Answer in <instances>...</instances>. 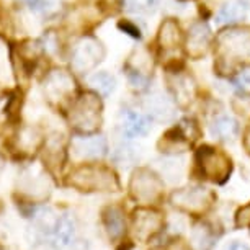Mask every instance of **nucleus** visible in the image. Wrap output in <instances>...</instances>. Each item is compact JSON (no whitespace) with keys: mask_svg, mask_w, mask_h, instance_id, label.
<instances>
[{"mask_svg":"<svg viewBox=\"0 0 250 250\" xmlns=\"http://www.w3.org/2000/svg\"><path fill=\"white\" fill-rule=\"evenodd\" d=\"M250 65V28H230L216 40V69L232 74Z\"/></svg>","mask_w":250,"mask_h":250,"instance_id":"nucleus-1","label":"nucleus"},{"mask_svg":"<svg viewBox=\"0 0 250 250\" xmlns=\"http://www.w3.org/2000/svg\"><path fill=\"white\" fill-rule=\"evenodd\" d=\"M67 185L79 191H118L120 182L115 172L105 165L83 164L69 175Z\"/></svg>","mask_w":250,"mask_h":250,"instance_id":"nucleus-2","label":"nucleus"},{"mask_svg":"<svg viewBox=\"0 0 250 250\" xmlns=\"http://www.w3.org/2000/svg\"><path fill=\"white\" fill-rule=\"evenodd\" d=\"M69 121L74 129L83 134H92L100 128L102 102L93 93H83L72 103L69 111Z\"/></svg>","mask_w":250,"mask_h":250,"instance_id":"nucleus-3","label":"nucleus"},{"mask_svg":"<svg viewBox=\"0 0 250 250\" xmlns=\"http://www.w3.org/2000/svg\"><path fill=\"white\" fill-rule=\"evenodd\" d=\"M198 170L206 180L214 183H224L232 172V162L229 155L218 147L203 146L196 152Z\"/></svg>","mask_w":250,"mask_h":250,"instance_id":"nucleus-4","label":"nucleus"},{"mask_svg":"<svg viewBox=\"0 0 250 250\" xmlns=\"http://www.w3.org/2000/svg\"><path fill=\"white\" fill-rule=\"evenodd\" d=\"M170 201L183 213L190 216H203L213 206L214 193L205 187H187L173 191Z\"/></svg>","mask_w":250,"mask_h":250,"instance_id":"nucleus-5","label":"nucleus"},{"mask_svg":"<svg viewBox=\"0 0 250 250\" xmlns=\"http://www.w3.org/2000/svg\"><path fill=\"white\" fill-rule=\"evenodd\" d=\"M129 195L141 205H157L164 198V183L149 168H138L131 177Z\"/></svg>","mask_w":250,"mask_h":250,"instance_id":"nucleus-6","label":"nucleus"},{"mask_svg":"<svg viewBox=\"0 0 250 250\" xmlns=\"http://www.w3.org/2000/svg\"><path fill=\"white\" fill-rule=\"evenodd\" d=\"M165 226V218L162 213L152 208L143 206L134 209L133 216H131V235L136 242L146 244L155 235L162 232Z\"/></svg>","mask_w":250,"mask_h":250,"instance_id":"nucleus-7","label":"nucleus"},{"mask_svg":"<svg viewBox=\"0 0 250 250\" xmlns=\"http://www.w3.org/2000/svg\"><path fill=\"white\" fill-rule=\"evenodd\" d=\"M105 58V48L98 40L92 36H85L74 46L70 65L77 74H87L95 69L98 62Z\"/></svg>","mask_w":250,"mask_h":250,"instance_id":"nucleus-8","label":"nucleus"},{"mask_svg":"<svg viewBox=\"0 0 250 250\" xmlns=\"http://www.w3.org/2000/svg\"><path fill=\"white\" fill-rule=\"evenodd\" d=\"M18 191L30 200H44L51 193V182L40 165H28L18 175Z\"/></svg>","mask_w":250,"mask_h":250,"instance_id":"nucleus-9","label":"nucleus"},{"mask_svg":"<svg viewBox=\"0 0 250 250\" xmlns=\"http://www.w3.org/2000/svg\"><path fill=\"white\" fill-rule=\"evenodd\" d=\"M198 136H200V129H198L196 123L183 120L180 121V125L162 136L159 147L162 149V152H183L195 143Z\"/></svg>","mask_w":250,"mask_h":250,"instance_id":"nucleus-10","label":"nucleus"},{"mask_svg":"<svg viewBox=\"0 0 250 250\" xmlns=\"http://www.w3.org/2000/svg\"><path fill=\"white\" fill-rule=\"evenodd\" d=\"M75 90V80L67 70L53 69L46 75L43 83V92L46 98L53 103H61L72 95Z\"/></svg>","mask_w":250,"mask_h":250,"instance_id":"nucleus-11","label":"nucleus"},{"mask_svg":"<svg viewBox=\"0 0 250 250\" xmlns=\"http://www.w3.org/2000/svg\"><path fill=\"white\" fill-rule=\"evenodd\" d=\"M72 155L79 160H95L106 154L108 144L103 136H79L70 144Z\"/></svg>","mask_w":250,"mask_h":250,"instance_id":"nucleus-12","label":"nucleus"},{"mask_svg":"<svg viewBox=\"0 0 250 250\" xmlns=\"http://www.w3.org/2000/svg\"><path fill=\"white\" fill-rule=\"evenodd\" d=\"M126 70H128L129 80L134 87H144L149 80V72L152 70L150 56L144 49L134 51L126 62Z\"/></svg>","mask_w":250,"mask_h":250,"instance_id":"nucleus-13","label":"nucleus"},{"mask_svg":"<svg viewBox=\"0 0 250 250\" xmlns=\"http://www.w3.org/2000/svg\"><path fill=\"white\" fill-rule=\"evenodd\" d=\"M211 43V30L206 23H195L190 31H188L187 38V53L195 59L203 58L208 53Z\"/></svg>","mask_w":250,"mask_h":250,"instance_id":"nucleus-14","label":"nucleus"},{"mask_svg":"<svg viewBox=\"0 0 250 250\" xmlns=\"http://www.w3.org/2000/svg\"><path fill=\"white\" fill-rule=\"evenodd\" d=\"M120 123H121L123 134L128 136V138H139V136L147 134L150 129L149 118L139 111L129 110V108L121 111Z\"/></svg>","mask_w":250,"mask_h":250,"instance_id":"nucleus-15","label":"nucleus"},{"mask_svg":"<svg viewBox=\"0 0 250 250\" xmlns=\"http://www.w3.org/2000/svg\"><path fill=\"white\" fill-rule=\"evenodd\" d=\"M103 226H105L108 235L113 240L121 239L126 232V219H125V211L121 206L111 205L106 206L102 213Z\"/></svg>","mask_w":250,"mask_h":250,"instance_id":"nucleus-16","label":"nucleus"},{"mask_svg":"<svg viewBox=\"0 0 250 250\" xmlns=\"http://www.w3.org/2000/svg\"><path fill=\"white\" fill-rule=\"evenodd\" d=\"M168 83H170L173 97L178 105L187 106L188 103H191L193 97H195V83H193L191 77L180 72H173L168 75Z\"/></svg>","mask_w":250,"mask_h":250,"instance_id":"nucleus-17","label":"nucleus"},{"mask_svg":"<svg viewBox=\"0 0 250 250\" xmlns=\"http://www.w3.org/2000/svg\"><path fill=\"white\" fill-rule=\"evenodd\" d=\"M146 108H147L149 115L159 121H170L175 116V108L168 97H165L162 92L150 93L146 100Z\"/></svg>","mask_w":250,"mask_h":250,"instance_id":"nucleus-18","label":"nucleus"},{"mask_svg":"<svg viewBox=\"0 0 250 250\" xmlns=\"http://www.w3.org/2000/svg\"><path fill=\"white\" fill-rule=\"evenodd\" d=\"M182 43V30L175 20H165L159 30V46L164 53L177 49Z\"/></svg>","mask_w":250,"mask_h":250,"instance_id":"nucleus-19","label":"nucleus"},{"mask_svg":"<svg viewBox=\"0 0 250 250\" xmlns=\"http://www.w3.org/2000/svg\"><path fill=\"white\" fill-rule=\"evenodd\" d=\"M65 159V147H64V139L61 134H54L46 141L44 147V162L48 164L51 170L61 168Z\"/></svg>","mask_w":250,"mask_h":250,"instance_id":"nucleus-20","label":"nucleus"},{"mask_svg":"<svg viewBox=\"0 0 250 250\" xmlns=\"http://www.w3.org/2000/svg\"><path fill=\"white\" fill-rule=\"evenodd\" d=\"M247 12L249 7L244 0H229L219 10L216 20H218L219 25H230V23H237L240 20H244L247 17Z\"/></svg>","mask_w":250,"mask_h":250,"instance_id":"nucleus-21","label":"nucleus"},{"mask_svg":"<svg viewBox=\"0 0 250 250\" xmlns=\"http://www.w3.org/2000/svg\"><path fill=\"white\" fill-rule=\"evenodd\" d=\"M75 232V223L72 218L69 216H58V221L54 224L53 234H51V239L53 242L58 245V247H64L67 245L74 237Z\"/></svg>","mask_w":250,"mask_h":250,"instance_id":"nucleus-22","label":"nucleus"},{"mask_svg":"<svg viewBox=\"0 0 250 250\" xmlns=\"http://www.w3.org/2000/svg\"><path fill=\"white\" fill-rule=\"evenodd\" d=\"M211 131H213V134L218 139L232 141V139L237 138V134H239V125H237V121H235L234 118L221 116L213 123Z\"/></svg>","mask_w":250,"mask_h":250,"instance_id":"nucleus-23","label":"nucleus"},{"mask_svg":"<svg viewBox=\"0 0 250 250\" xmlns=\"http://www.w3.org/2000/svg\"><path fill=\"white\" fill-rule=\"evenodd\" d=\"M88 83L92 85V88L95 92H98L100 95H110L116 87V80L111 74L108 72H97L88 79Z\"/></svg>","mask_w":250,"mask_h":250,"instance_id":"nucleus-24","label":"nucleus"},{"mask_svg":"<svg viewBox=\"0 0 250 250\" xmlns=\"http://www.w3.org/2000/svg\"><path fill=\"white\" fill-rule=\"evenodd\" d=\"M193 242L200 250H209L214 244V232L213 228L208 224L196 226L193 230Z\"/></svg>","mask_w":250,"mask_h":250,"instance_id":"nucleus-25","label":"nucleus"},{"mask_svg":"<svg viewBox=\"0 0 250 250\" xmlns=\"http://www.w3.org/2000/svg\"><path fill=\"white\" fill-rule=\"evenodd\" d=\"M160 0H123V5L131 13H149L155 10Z\"/></svg>","mask_w":250,"mask_h":250,"instance_id":"nucleus-26","label":"nucleus"},{"mask_svg":"<svg viewBox=\"0 0 250 250\" xmlns=\"http://www.w3.org/2000/svg\"><path fill=\"white\" fill-rule=\"evenodd\" d=\"M40 146V134L36 133L35 129L31 128H25L18 136V147L25 152H30V150L36 149Z\"/></svg>","mask_w":250,"mask_h":250,"instance_id":"nucleus-27","label":"nucleus"},{"mask_svg":"<svg viewBox=\"0 0 250 250\" xmlns=\"http://www.w3.org/2000/svg\"><path fill=\"white\" fill-rule=\"evenodd\" d=\"M115 157H116V160L121 165H129L131 162H134L138 155H136L133 147H129V146H125V147H120V149L116 150Z\"/></svg>","mask_w":250,"mask_h":250,"instance_id":"nucleus-28","label":"nucleus"},{"mask_svg":"<svg viewBox=\"0 0 250 250\" xmlns=\"http://www.w3.org/2000/svg\"><path fill=\"white\" fill-rule=\"evenodd\" d=\"M235 226L237 228H247V226H250V203L237 211V214H235Z\"/></svg>","mask_w":250,"mask_h":250,"instance_id":"nucleus-29","label":"nucleus"},{"mask_svg":"<svg viewBox=\"0 0 250 250\" xmlns=\"http://www.w3.org/2000/svg\"><path fill=\"white\" fill-rule=\"evenodd\" d=\"M234 87L235 90H239L244 95H250V75L242 74L234 80Z\"/></svg>","mask_w":250,"mask_h":250,"instance_id":"nucleus-30","label":"nucleus"},{"mask_svg":"<svg viewBox=\"0 0 250 250\" xmlns=\"http://www.w3.org/2000/svg\"><path fill=\"white\" fill-rule=\"evenodd\" d=\"M12 18L8 17V13H5L2 10V8H0V33H2V35H10L12 33Z\"/></svg>","mask_w":250,"mask_h":250,"instance_id":"nucleus-31","label":"nucleus"},{"mask_svg":"<svg viewBox=\"0 0 250 250\" xmlns=\"http://www.w3.org/2000/svg\"><path fill=\"white\" fill-rule=\"evenodd\" d=\"M164 250H191V247L185 242V240L173 239V240H170V242L167 244V247H165Z\"/></svg>","mask_w":250,"mask_h":250,"instance_id":"nucleus-32","label":"nucleus"},{"mask_svg":"<svg viewBox=\"0 0 250 250\" xmlns=\"http://www.w3.org/2000/svg\"><path fill=\"white\" fill-rule=\"evenodd\" d=\"M120 28L121 30H125V31H128L131 36H134V38H139V28H136L133 23H129V21H125V23H120Z\"/></svg>","mask_w":250,"mask_h":250,"instance_id":"nucleus-33","label":"nucleus"},{"mask_svg":"<svg viewBox=\"0 0 250 250\" xmlns=\"http://www.w3.org/2000/svg\"><path fill=\"white\" fill-rule=\"evenodd\" d=\"M224 250H250V249L242 242H232V244H229Z\"/></svg>","mask_w":250,"mask_h":250,"instance_id":"nucleus-34","label":"nucleus"},{"mask_svg":"<svg viewBox=\"0 0 250 250\" xmlns=\"http://www.w3.org/2000/svg\"><path fill=\"white\" fill-rule=\"evenodd\" d=\"M244 146H245V149H247V152L250 154V128L244 136Z\"/></svg>","mask_w":250,"mask_h":250,"instance_id":"nucleus-35","label":"nucleus"},{"mask_svg":"<svg viewBox=\"0 0 250 250\" xmlns=\"http://www.w3.org/2000/svg\"><path fill=\"white\" fill-rule=\"evenodd\" d=\"M3 167H5V159H3V155L0 154V173H2Z\"/></svg>","mask_w":250,"mask_h":250,"instance_id":"nucleus-36","label":"nucleus"},{"mask_svg":"<svg viewBox=\"0 0 250 250\" xmlns=\"http://www.w3.org/2000/svg\"><path fill=\"white\" fill-rule=\"evenodd\" d=\"M155 250H164V249H155Z\"/></svg>","mask_w":250,"mask_h":250,"instance_id":"nucleus-37","label":"nucleus"},{"mask_svg":"<svg viewBox=\"0 0 250 250\" xmlns=\"http://www.w3.org/2000/svg\"><path fill=\"white\" fill-rule=\"evenodd\" d=\"M0 250H3V249H2V247H0Z\"/></svg>","mask_w":250,"mask_h":250,"instance_id":"nucleus-38","label":"nucleus"}]
</instances>
